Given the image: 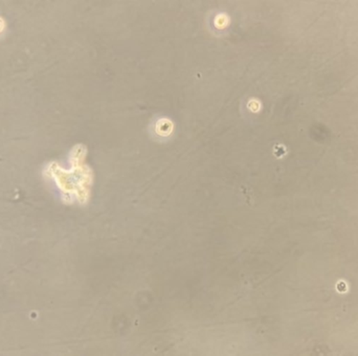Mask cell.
I'll use <instances>...</instances> for the list:
<instances>
[{
	"mask_svg": "<svg viewBox=\"0 0 358 356\" xmlns=\"http://www.w3.org/2000/svg\"><path fill=\"white\" fill-rule=\"evenodd\" d=\"M172 127H173V125H172L171 122L168 121V120H161L157 123V130L161 136H167L172 131Z\"/></svg>",
	"mask_w": 358,
	"mask_h": 356,
	"instance_id": "obj_1",
	"label": "cell"
}]
</instances>
